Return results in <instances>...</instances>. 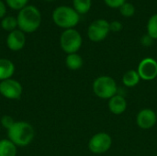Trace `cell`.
<instances>
[{
	"mask_svg": "<svg viewBox=\"0 0 157 156\" xmlns=\"http://www.w3.org/2000/svg\"><path fill=\"white\" fill-rule=\"evenodd\" d=\"M109 23L103 18L93 21L87 29V36L93 42H100L104 40L109 33Z\"/></svg>",
	"mask_w": 157,
	"mask_h": 156,
	"instance_id": "cell-7",
	"label": "cell"
},
{
	"mask_svg": "<svg viewBox=\"0 0 157 156\" xmlns=\"http://www.w3.org/2000/svg\"><path fill=\"white\" fill-rule=\"evenodd\" d=\"M112 146V138L107 132H98L93 135L88 142V150L94 154L107 153Z\"/></svg>",
	"mask_w": 157,
	"mask_h": 156,
	"instance_id": "cell-6",
	"label": "cell"
},
{
	"mask_svg": "<svg viewBox=\"0 0 157 156\" xmlns=\"http://www.w3.org/2000/svg\"><path fill=\"white\" fill-rule=\"evenodd\" d=\"M94 94L101 99H109L118 92V86L111 76L100 75L96 78L92 85Z\"/></svg>",
	"mask_w": 157,
	"mask_h": 156,
	"instance_id": "cell-4",
	"label": "cell"
},
{
	"mask_svg": "<svg viewBox=\"0 0 157 156\" xmlns=\"http://www.w3.org/2000/svg\"><path fill=\"white\" fill-rule=\"evenodd\" d=\"M109 29L113 32H119L122 29V24L120 21H112L109 23Z\"/></svg>",
	"mask_w": 157,
	"mask_h": 156,
	"instance_id": "cell-24",
	"label": "cell"
},
{
	"mask_svg": "<svg viewBox=\"0 0 157 156\" xmlns=\"http://www.w3.org/2000/svg\"><path fill=\"white\" fill-rule=\"evenodd\" d=\"M6 1L9 7L16 9V10H18V9L21 10L23 7L26 6L29 0H6Z\"/></svg>",
	"mask_w": 157,
	"mask_h": 156,
	"instance_id": "cell-21",
	"label": "cell"
},
{
	"mask_svg": "<svg viewBox=\"0 0 157 156\" xmlns=\"http://www.w3.org/2000/svg\"><path fill=\"white\" fill-rule=\"evenodd\" d=\"M17 146L8 139L0 140V156H16Z\"/></svg>",
	"mask_w": 157,
	"mask_h": 156,
	"instance_id": "cell-16",
	"label": "cell"
},
{
	"mask_svg": "<svg viewBox=\"0 0 157 156\" xmlns=\"http://www.w3.org/2000/svg\"><path fill=\"white\" fill-rule=\"evenodd\" d=\"M82 36L75 29H65L60 38L61 48L67 54L76 53L82 46Z\"/></svg>",
	"mask_w": 157,
	"mask_h": 156,
	"instance_id": "cell-5",
	"label": "cell"
},
{
	"mask_svg": "<svg viewBox=\"0 0 157 156\" xmlns=\"http://www.w3.org/2000/svg\"><path fill=\"white\" fill-rule=\"evenodd\" d=\"M15 73L14 63L8 60L2 58L0 59V81H4L12 77Z\"/></svg>",
	"mask_w": 157,
	"mask_h": 156,
	"instance_id": "cell-13",
	"label": "cell"
},
{
	"mask_svg": "<svg viewBox=\"0 0 157 156\" xmlns=\"http://www.w3.org/2000/svg\"><path fill=\"white\" fill-rule=\"evenodd\" d=\"M25 42H26V38H25L23 31L21 30L15 29L11 31L6 38L7 47L11 51H20L24 47Z\"/></svg>",
	"mask_w": 157,
	"mask_h": 156,
	"instance_id": "cell-11",
	"label": "cell"
},
{
	"mask_svg": "<svg viewBox=\"0 0 157 156\" xmlns=\"http://www.w3.org/2000/svg\"><path fill=\"white\" fill-rule=\"evenodd\" d=\"M140 78L144 81H152L157 77V61L154 58L143 59L137 68Z\"/></svg>",
	"mask_w": 157,
	"mask_h": 156,
	"instance_id": "cell-9",
	"label": "cell"
},
{
	"mask_svg": "<svg viewBox=\"0 0 157 156\" xmlns=\"http://www.w3.org/2000/svg\"><path fill=\"white\" fill-rule=\"evenodd\" d=\"M120 12L123 17H130L134 15L135 13V7L132 3L126 2L120 7Z\"/></svg>",
	"mask_w": 157,
	"mask_h": 156,
	"instance_id": "cell-20",
	"label": "cell"
},
{
	"mask_svg": "<svg viewBox=\"0 0 157 156\" xmlns=\"http://www.w3.org/2000/svg\"><path fill=\"white\" fill-rule=\"evenodd\" d=\"M17 27L21 31L31 33L37 30L41 22L40 12L34 6H26L23 7L17 17Z\"/></svg>",
	"mask_w": 157,
	"mask_h": 156,
	"instance_id": "cell-2",
	"label": "cell"
},
{
	"mask_svg": "<svg viewBox=\"0 0 157 156\" xmlns=\"http://www.w3.org/2000/svg\"><path fill=\"white\" fill-rule=\"evenodd\" d=\"M109 109L114 115H121L123 114L128 107L126 98L121 95H115L111 98L109 99Z\"/></svg>",
	"mask_w": 157,
	"mask_h": 156,
	"instance_id": "cell-12",
	"label": "cell"
},
{
	"mask_svg": "<svg viewBox=\"0 0 157 156\" xmlns=\"http://www.w3.org/2000/svg\"><path fill=\"white\" fill-rule=\"evenodd\" d=\"M35 131L33 127L26 121H16L7 131L8 140L16 146L25 147L34 139Z\"/></svg>",
	"mask_w": 157,
	"mask_h": 156,
	"instance_id": "cell-1",
	"label": "cell"
},
{
	"mask_svg": "<svg viewBox=\"0 0 157 156\" xmlns=\"http://www.w3.org/2000/svg\"><path fill=\"white\" fill-rule=\"evenodd\" d=\"M23 92V87L21 84L12 78L4 80L0 82V94L11 100L18 99Z\"/></svg>",
	"mask_w": 157,
	"mask_h": 156,
	"instance_id": "cell-8",
	"label": "cell"
},
{
	"mask_svg": "<svg viewBox=\"0 0 157 156\" xmlns=\"http://www.w3.org/2000/svg\"><path fill=\"white\" fill-rule=\"evenodd\" d=\"M1 26L5 30L11 32V31L15 30V29L17 27V20L14 17L8 16V17H6L3 18V20L1 22Z\"/></svg>",
	"mask_w": 157,
	"mask_h": 156,
	"instance_id": "cell-19",
	"label": "cell"
},
{
	"mask_svg": "<svg viewBox=\"0 0 157 156\" xmlns=\"http://www.w3.org/2000/svg\"><path fill=\"white\" fill-rule=\"evenodd\" d=\"M153 41H154V40L148 35V34H146V35H144V37H142V39H141V42H142V44L143 45H144V46H146V47H148V46H151L152 44H153Z\"/></svg>",
	"mask_w": 157,
	"mask_h": 156,
	"instance_id": "cell-25",
	"label": "cell"
},
{
	"mask_svg": "<svg viewBox=\"0 0 157 156\" xmlns=\"http://www.w3.org/2000/svg\"><path fill=\"white\" fill-rule=\"evenodd\" d=\"M15 122H16V121L14 120L13 117H11V116H9V115H4V116L1 118V120H0V124H1V126H2L3 128L6 129L7 131L14 125Z\"/></svg>",
	"mask_w": 157,
	"mask_h": 156,
	"instance_id": "cell-22",
	"label": "cell"
},
{
	"mask_svg": "<svg viewBox=\"0 0 157 156\" xmlns=\"http://www.w3.org/2000/svg\"><path fill=\"white\" fill-rule=\"evenodd\" d=\"M52 19L54 23L63 29H73L79 22V14L72 7L62 6L54 9L52 13Z\"/></svg>",
	"mask_w": 157,
	"mask_h": 156,
	"instance_id": "cell-3",
	"label": "cell"
},
{
	"mask_svg": "<svg viewBox=\"0 0 157 156\" xmlns=\"http://www.w3.org/2000/svg\"><path fill=\"white\" fill-rule=\"evenodd\" d=\"M104 2L111 8H120L124 3H126V0H104Z\"/></svg>",
	"mask_w": 157,
	"mask_h": 156,
	"instance_id": "cell-23",
	"label": "cell"
},
{
	"mask_svg": "<svg viewBox=\"0 0 157 156\" xmlns=\"http://www.w3.org/2000/svg\"><path fill=\"white\" fill-rule=\"evenodd\" d=\"M156 116H157V111H156Z\"/></svg>",
	"mask_w": 157,
	"mask_h": 156,
	"instance_id": "cell-28",
	"label": "cell"
},
{
	"mask_svg": "<svg viewBox=\"0 0 157 156\" xmlns=\"http://www.w3.org/2000/svg\"><path fill=\"white\" fill-rule=\"evenodd\" d=\"M141 78L137 70H129L122 76V83L126 87H134L140 82Z\"/></svg>",
	"mask_w": 157,
	"mask_h": 156,
	"instance_id": "cell-14",
	"label": "cell"
},
{
	"mask_svg": "<svg viewBox=\"0 0 157 156\" xmlns=\"http://www.w3.org/2000/svg\"><path fill=\"white\" fill-rule=\"evenodd\" d=\"M65 64L68 69L76 71V70H79L83 66L84 61H83V58L79 54L71 53V54H67L65 58Z\"/></svg>",
	"mask_w": 157,
	"mask_h": 156,
	"instance_id": "cell-15",
	"label": "cell"
},
{
	"mask_svg": "<svg viewBox=\"0 0 157 156\" xmlns=\"http://www.w3.org/2000/svg\"><path fill=\"white\" fill-rule=\"evenodd\" d=\"M74 9L78 14H86L87 13L92 5L91 0H73Z\"/></svg>",
	"mask_w": 157,
	"mask_h": 156,
	"instance_id": "cell-17",
	"label": "cell"
},
{
	"mask_svg": "<svg viewBox=\"0 0 157 156\" xmlns=\"http://www.w3.org/2000/svg\"><path fill=\"white\" fill-rule=\"evenodd\" d=\"M6 5L0 0V18L4 17V16L6 15Z\"/></svg>",
	"mask_w": 157,
	"mask_h": 156,
	"instance_id": "cell-26",
	"label": "cell"
},
{
	"mask_svg": "<svg viewBox=\"0 0 157 156\" xmlns=\"http://www.w3.org/2000/svg\"><path fill=\"white\" fill-rule=\"evenodd\" d=\"M46 1H52V0H46Z\"/></svg>",
	"mask_w": 157,
	"mask_h": 156,
	"instance_id": "cell-27",
	"label": "cell"
},
{
	"mask_svg": "<svg viewBox=\"0 0 157 156\" xmlns=\"http://www.w3.org/2000/svg\"><path fill=\"white\" fill-rule=\"evenodd\" d=\"M147 34L153 39L157 40V14L152 16L147 23Z\"/></svg>",
	"mask_w": 157,
	"mask_h": 156,
	"instance_id": "cell-18",
	"label": "cell"
},
{
	"mask_svg": "<svg viewBox=\"0 0 157 156\" xmlns=\"http://www.w3.org/2000/svg\"><path fill=\"white\" fill-rule=\"evenodd\" d=\"M155 156H157V154H156V155H155Z\"/></svg>",
	"mask_w": 157,
	"mask_h": 156,
	"instance_id": "cell-29",
	"label": "cell"
},
{
	"mask_svg": "<svg viewBox=\"0 0 157 156\" xmlns=\"http://www.w3.org/2000/svg\"><path fill=\"white\" fill-rule=\"evenodd\" d=\"M157 122L156 111L151 108L141 109L136 116V123L143 130L152 129Z\"/></svg>",
	"mask_w": 157,
	"mask_h": 156,
	"instance_id": "cell-10",
	"label": "cell"
}]
</instances>
